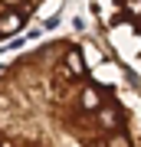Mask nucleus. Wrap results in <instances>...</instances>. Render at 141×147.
<instances>
[{
	"mask_svg": "<svg viewBox=\"0 0 141 147\" xmlns=\"http://www.w3.org/2000/svg\"><path fill=\"white\" fill-rule=\"evenodd\" d=\"M0 147H141V88L95 39H43L0 65Z\"/></svg>",
	"mask_w": 141,
	"mask_h": 147,
	"instance_id": "1",
	"label": "nucleus"
},
{
	"mask_svg": "<svg viewBox=\"0 0 141 147\" xmlns=\"http://www.w3.org/2000/svg\"><path fill=\"white\" fill-rule=\"evenodd\" d=\"M92 13L112 59L141 88V0H92Z\"/></svg>",
	"mask_w": 141,
	"mask_h": 147,
	"instance_id": "2",
	"label": "nucleus"
},
{
	"mask_svg": "<svg viewBox=\"0 0 141 147\" xmlns=\"http://www.w3.org/2000/svg\"><path fill=\"white\" fill-rule=\"evenodd\" d=\"M52 3H56V0H0V42L13 39L16 33H23L33 20H40Z\"/></svg>",
	"mask_w": 141,
	"mask_h": 147,
	"instance_id": "3",
	"label": "nucleus"
}]
</instances>
